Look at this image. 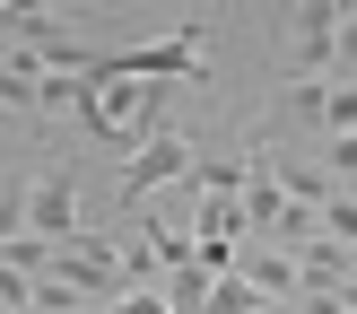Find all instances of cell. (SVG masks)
Listing matches in <instances>:
<instances>
[{
  "label": "cell",
  "mask_w": 357,
  "mask_h": 314,
  "mask_svg": "<svg viewBox=\"0 0 357 314\" xmlns=\"http://www.w3.org/2000/svg\"><path fill=\"white\" fill-rule=\"evenodd\" d=\"M244 279H253L261 297H279V306H296V297H305V271H296V253L288 244H244V262H236Z\"/></svg>",
  "instance_id": "4"
},
{
  "label": "cell",
  "mask_w": 357,
  "mask_h": 314,
  "mask_svg": "<svg viewBox=\"0 0 357 314\" xmlns=\"http://www.w3.org/2000/svg\"><path fill=\"white\" fill-rule=\"evenodd\" d=\"M26 236H44V244H70V236H87V209H79V166H44L35 174V201H26Z\"/></svg>",
  "instance_id": "3"
},
{
  "label": "cell",
  "mask_w": 357,
  "mask_h": 314,
  "mask_svg": "<svg viewBox=\"0 0 357 314\" xmlns=\"http://www.w3.org/2000/svg\"><path fill=\"white\" fill-rule=\"evenodd\" d=\"M114 314H166V297H122Z\"/></svg>",
  "instance_id": "10"
},
{
  "label": "cell",
  "mask_w": 357,
  "mask_h": 314,
  "mask_svg": "<svg viewBox=\"0 0 357 314\" xmlns=\"http://www.w3.org/2000/svg\"><path fill=\"white\" fill-rule=\"evenodd\" d=\"M192 166H201V149H192L183 131L149 140V149H139L131 166L114 174V209H122V218H139V209H149V201H157V192H166V184H192Z\"/></svg>",
  "instance_id": "2"
},
{
  "label": "cell",
  "mask_w": 357,
  "mask_h": 314,
  "mask_svg": "<svg viewBox=\"0 0 357 314\" xmlns=\"http://www.w3.org/2000/svg\"><path fill=\"white\" fill-rule=\"evenodd\" d=\"M340 17H349V0H296V9H279V27H288V44H279V87L340 79Z\"/></svg>",
  "instance_id": "1"
},
{
  "label": "cell",
  "mask_w": 357,
  "mask_h": 314,
  "mask_svg": "<svg viewBox=\"0 0 357 314\" xmlns=\"http://www.w3.org/2000/svg\"><path fill=\"white\" fill-rule=\"evenodd\" d=\"M0 131H9V105H0Z\"/></svg>",
  "instance_id": "11"
},
{
  "label": "cell",
  "mask_w": 357,
  "mask_h": 314,
  "mask_svg": "<svg viewBox=\"0 0 357 314\" xmlns=\"http://www.w3.org/2000/svg\"><path fill=\"white\" fill-rule=\"evenodd\" d=\"M279 192H288L296 209H323V201H331L340 184H331V174L314 166V157H288V149H279Z\"/></svg>",
  "instance_id": "5"
},
{
  "label": "cell",
  "mask_w": 357,
  "mask_h": 314,
  "mask_svg": "<svg viewBox=\"0 0 357 314\" xmlns=\"http://www.w3.org/2000/svg\"><path fill=\"white\" fill-rule=\"evenodd\" d=\"M209 314H261V288H253V279H218V297H209Z\"/></svg>",
  "instance_id": "9"
},
{
  "label": "cell",
  "mask_w": 357,
  "mask_h": 314,
  "mask_svg": "<svg viewBox=\"0 0 357 314\" xmlns=\"http://www.w3.org/2000/svg\"><path fill=\"white\" fill-rule=\"evenodd\" d=\"M26 201H35V174H9V184H0V244L26 236Z\"/></svg>",
  "instance_id": "7"
},
{
  "label": "cell",
  "mask_w": 357,
  "mask_h": 314,
  "mask_svg": "<svg viewBox=\"0 0 357 314\" xmlns=\"http://www.w3.org/2000/svg\"><path fill=\"white\" fill-rule=\"evenodd\" d=\"M323 236L357 253V192H331V201H323Z\"/></svg>",
  "instance_id": "8"
},
{
  "label": "cell",
  "mask_w": 357,
  "mask_h": 314,
  "mask_svg": "<svg viewBox=\"0 0 357 314\" xmlns=\"http://www.w3.org/2000/svg\"><path fill=\"white\" fill-rule=\"evenodd\" d=\"M323 105H331V79L279 87V96H271V122H305V131H323Z\"/></svg>",
  "instance_id": "6"
}]
</instances>
